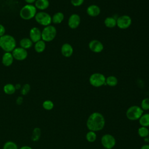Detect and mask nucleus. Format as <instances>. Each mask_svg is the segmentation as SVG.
Segmentation results:
<instances>
[{
	"mask_svg": "<svg viewBox=\"0 0 149 149\" xmlns=\"http://www.w3.org/2000/svg\"><path fill=\"white\" fill-rule=\"evenodd\" d=\"M105 124V119L102 113L94 112L88 116L86 121V126L89 130L98 132L103 129Z\"/></svg>",
	"mask_w": 149,
	"mask_h": 149,
	"instance_id": "f257e3e1",
	"label": "nucleus"
},
{
	"mask_svg": "<svg viewBox=\"0 0 149 149\" xmlns=\"http://www.w3.org/2000/svg\"><path fill=\"white\" fill-rule=\"evenodd\" d=\"M16 47V41L11 35L4 34L0 37V48L5 52H12Z\"/></svg>",
	"mask_w": 149,
	"mask_h": 149,
	"instance_id": "f03ea898",
	"label": "nucleus"
},
{
	"mask_svg": "<svg viewBox=\"0 0 149 149\" xmlns=\"http://www.w3.org/2000/svg\"><path fill=\"white\" fill-rule=\"evenodd\" d=\"M37 13V9L33 4H26L23 6L19 12L20 17L25 20L34 18Z\"/></svg>",
	"mask_w": 149,
	"mask_h": 149,
	"instance_id": "7ed1b4c3",
	"label": "nucleus"
},
{
	"mask_svg": "<svg viewBox=\"0 0 149 149\" xmlns=\"http://www.w3.org/2000/svg\"><path fill=\"white\" fill-rule=\"evenodd\" d=\"M143 110L140 107L137 105H132L128 108L126 112V116L130 120H139L143 114Z\"/></svg>",
	"mask_w": 149,
	"mask_h": 149,
	"instance_id": "20e7f679",
	"label": "nucleus"
},
{
	"mask_svg": "<svg viewBox=\"0 0 149 149\" xmlns=\"http://www.w3.org/2000/svg\"><path fill=\"white\" fill-rule=\"evenodd\" d=\"M56 35V29L52 25H49L44 27L41 31V40L45 42L52 41Z\"/></svg>",
	"mask_w": 149,
	"mask_h": 149,
	"instance_id": "39448f33",
	"label": "nucleus"
},
{
	"mask_svg": "<svg viewBox=\"0 0 149 149\" xmlns=\"http://www.w3.org/2000/svg\"><path fill=\"white\" fill-rule=\"evenodd\" d=\"M106 77L100 73H94L89 77L90 84L95 87H100L105 84Z\"/></svg>",
	"mask_w": 149,
	"mask_h": 149,
	"instance_id": "423d86ee",
	"label": "nucleus"
},
{
	"mask_svg": "<svg viewBox=\"0 0 149 149\" xmlns=\"http://www.w3.org/2000/svg\"><path fill=\"white\" fill-rule=\"evenodd\" d=\"M34 19L37 23L44 27L51 25L52 23V17L45 12H37Z\"/></svg>",
	"mask_w": 149,
	"mask_h": 149,
	"instance_id": "0eeeda50",
	"label": "nucleus"
},
{
	"mask_svg": "<svg viewBox=\"0 0 149 149\" xmlns=\"http://www.w3.org/2000/svg\"><path fill=\"white\" fill-rule=\"evenodd\" d=\"M101 143L104 148L112 149L116 144V140L112 134H105L101 137Z\"/></svg>",
	"mask_w": 149,
	"mask_h": 149,
	"instance_id": "6e6552de",
	"label": "nucleus"
},
{
	"mask_svg": "<svg viewBox=\"0 0 149 149\" xmlns=\"http://www.w3.org/2000/svg\"><path fill=\"white\" fill-rule=\"evenodd\" d=\"M132 24V18L128 15H122L116 19V26L120 29H126Z\"/></svg>",
	"mask_w": 149,
	"mask_h": 149,
	"instance_id": "1a4fd4ad",
	"label": "nucleus"
},
{
	"mask_svg": "<svg viewBox=\"0 0 149 149\" xmlns=\"http://www.w3.org/2000/svg\"><path fill=\"white\" fill-rule=\"evenodd\" d=\"M12 54L14 58V59L20 61L26 59L28 56L27 50L20 47H16L12 52Z\"/></svg>",
	"mask_w": 149,
	"mask_h": 149,
	"instance_id": "9d476101",
	"label": "nucleus"
},
{
	"mask_svg": "<svg viewBox=\"0 0 149 149\" xmlns=\"http://www.w3.org/2000/svg\"><path fill=\"white\" fill-rule=\"evenodd\" d=\"M88 48L93 52L100 53L102 51L104 45L100 41L98 40H92L88 43Z\"/></svg>",
	"mask_w": 149,
	"mask_h": 149,
	"instance_id": "9b49d317",
	"label": "nucleus"
},
{
	"mask_svg": "<svg viewBox=\"0 0 149 149\" xmlns=\"http://www.w3.org/2000/svg\"><path fill=\"white\" fill-rule=\"evenodd\" d=\"M81 19L78 14L73 13L72 14L68 19V24L69 27L72 29H75L79 27L80 24Z\"/></svg>",
	"mask_w": 149,
	"mask_h": 149,
	"instance_id": "f8f14e48",
	"label": "nucleus"
},
{
	"mask_svg": "<svg viewBox=\"0 0 149 149\" xmlns=\"http://www.w3.org/2000/svg\"><path fill=\"white\" fill-rule=\"evenodd\" d=\"M29 38L33 42L36 43V42L41 40V31L37 27H34L31 28L29 31Z\"/></svg>",
	"mask_w": 149,
	"mask_h": 149,
	"instance_id": "ddd939ff",
	"label": "nucleus"
},
{
	"mask_svg": "<svg viewBox=\"0 0 149 149\" xmlns=\"http://www.w3.org/2000/svg\"><path fill=\"white\" fill-rule=\"evenodd\" d=\"M61 51L62 55L66 58L70 57L72 55L73 53V47L69 43L63 44L61 48Z\"/></svg>",
	"mask_w": 149,
	"mask_h": 149,
	"instance_id": "4468645a",
	"label": "nucleus"
},
{
	"mask_svg": "<svg viewBox=\"0 0 149 149\" xmlns=\"http://www.w3.org/2000/svg\"><path fill=\"white\" fill-rule=\"evenodd\" d=\"M86 12L87 15L91 17H97L100 14L101 9L97 5H91L87 7Z\"/></svg>",
	"mask_w": 149,
	"mask_h": 149,
	"instance_id": "2eb2a0df",
	"label": "nucleus"
},
{
	"mask_svg": "<svg viewBox=\"0 0 149 149\" xmlns=\"http://www.w3.org/2000/svg\"><path fill=\"white\" fill-rule=\"evenodd\" d=\"M14 58L12 52H5L2 56V63L3 66L8 67L12 65Z\"/></svg>",
	"mask_w": 149,
	"mask_h": 149,
	"instance_id": "dca6fc26",
	"label": "nucleus"
},
{
	"mask_svg": "<svg viewBox=\"0 0 149 149\" xmlns=\"http://www.w3.org/2000/svg\"><path fill=\"white\" fill-rule=\"evenodd\" d=\"M49 2L48 0H36L34 6L37 9L44 10L49 7Z\"/></svg>",
	"mask_w": 149,
	"mask_h": 149,
	"instance_id": "f3484780",
	"label": "nucleus"
},
{
	"mask_svg": "<svg viewBox=\"0 0 149 149\" xmlns=\"http://www.w3.org/2000/svg\"><path fill=\"white\" fill-rule=\"evenodd\" d=\"M33 44V42L30 39V38H27V37L22 38L19 42L20 47H22L26 50L32 47Z\"/></svg>",
	"mask_w": 149,
	"mask_h": 149,
	"instance_id": "a211bd4d",
	"label": "nucleus"
},
{
	"mask_svg": "<svg viewBox=\"0 0 149 149\" xmlns=\"http://www.w3.org/2000/svg\"><path fill=\"white\" fill-rule=\"evenodd\" d=\"M34 50L37 53H42L44 51L46 48V44L45 42L43 40H41L37 42H36L34 46Z\"/></svg>",
	"mask_w": 149,
	"mask_h": 149,
	"instance_id": "6ab92c4d",
	"label": "nucleus"
},
{
	"mask_svg": "<svg viewBox=\"0 0 149 149\" xmlns=\"http://www.w3.org/2000/svg\"><path fill=\"white\" fill-rule=\"evenodd\" d=\"M63 19L64 15L61 12H58L52 16V22L54 24H60Z\"/></svg>",
	"mask_w": 149,
	"mask_h": 149,
	"instance_id": "aec40b11",
	"label": "nucleus"
},
{
	"mask_svg": "<svg viewBox=\"0 0 149 149\" xmlns=\"http://www.w3.org/2000/svg\"><path fill=\"white\" fill-rule=\"evenodd\" d=\"M139 122L141 126L149 127V113H143L139 118Z\"/></svg>",
	"mask_w": 149,
	"mask_h": 149,
	"instance_id": "412c9836",
	"label": "nucleus"
},
{
	"mask_svg": "<svg viewBox=\"0 0 149 149\" xmlns=\"http://www.w3.org/2000/svg\"><path fill=\"white\" fill-rule=\"evenodd\" d=\"M16 88L15 85L12 83H7L4 85L3 87V92L8 95H12L16 91Z\"/></svg>",
	"mask_w": 149,
	"mask_h": 149,
	"instance_id": "4be33fe9",
	"label": "nucleus"
},
{
	"mask_svg": "<svg viewBox=\"0 0 149 149\" xmlns=\"http://www.w3.org/2000/svg\"><path fill=\"white\" fill-rule=\"evenodd\" d=\"M104 24L108 28H113L116 26V19L113 17H107L104 20Z\"/></svg>",
	"mask_w": 149,
	"mask_h": 149,
	"instance_id": "5701e85b",
	"label": "nucleus"
},
{
	"mask_svg": "<svg viewBox=\"0 0 149 149\" xmlns=\"http://www.w3.org/2000/svg\"><path fill=\"white\" fill-rule=\"evenodd\" d=\"M118 83V79L114 76H109L106 77L105 84L110 87H114L117 85Z\"/></svg>",
	"mask_w": 149,
	"mask_h": 149,
	"instance_id": "b1692460",
	"label": "nucleus"
},
{
	"mask_svg": "<svg viewBox=\"0 0 149 149\" xmlns=\"http://www.w3.org/2000/svg\"><path fill=\"white\" fill-rule=\"evenodd\" d=\"M137 133L140 137H148L149 135V129L147 127L140 126L137 130Z\"/></svg>",
	"mask_w": 149,
	"mask_h": 149,
	"instance_id": "393cba45",
	"label": "nucleus"
},
{
	"mask_svg": "<svg viewBox=\"0 0 149 149\" xmlns=\"http://www.w3.org/2000/svg\"><path fill=\"white\" fill-rule=\"evenodd\" d=\"M86 139L90 143L94 142L97 139V134L95 132L89 130L86 135Z\"/></svg>",
	"mask_w": 149,
	"mask_h": 149,
	"instance_id": "a878e982",
	"label": "nucleus"
},
{
	"mask_svg": "<svg viewBox=\"0 0 149 149\" xmlns=\"http://www.w3.org/2000/svg\"><path fill=\"white\" fill-rule=\"evenodd\" d=\"M42 106L44 109H45L47 111H50L54 108V104L51 100H45L42 102Z\"/></svg>",
	"mask_w": 149,
	"mask_h": 149,
	"instance_id": "bb28decb",
	"label": "nucleus"
},
{
	"mask_svg": "<svg viewBox=\"0 0 149 149\" xmlns=\"http://www.w3.org/2000/svg\"><path fill=\"white\" fill-rule=\"evenodd\" d=\"M41 129L39 127H36L33 131V134H32V137L31 139L34 141H38L41 136Z\"/></svg>",
	"mask_w": 149,
	"mask_h": 149,
	"instance_id": "cd10ccee",
	"label": "nucleus"
},
{
	"mask_svg": "<svg viewBox=\"0 0 149 149\" xmlns=\"http://www.w3.org/2000/svg\"><path fill=\"white\" fill-rule=\"evenodd\" d=\"M2 149H19L17 144L12 141H6L3 146Z\"/></svg>",
	"mask_w": 149,
	"mask_h": 149,
	"instance_id": "c85d7f7f",
	"label": "nucleus"
},
{
	"mask_svg": "<svg viewBox=\"0 0 149 149\" xmlns=\"http://www.w3.org/2000/svg\"><path fill=\"white\" fill-rule=\"evenodd\" d=\"M140 107L143 111L149 110V98H144L142 100Z\"/></svg>",
	"mask_w": 149,
	"mask_h": 149,
	"instance_id": "c756f323",
	"label": "nucleus"
},
{
	"mask_svg": "<svg viewBox=\"0 0 149 149\" xmlns=\"http://www.w3.org/2000/svg\"><path fill=\"white\" fill-rule=\"evenodd\" d=\"M30 85L28 83L24 84L23 86H22V88L20 89V92L22 95H27L30 91Z\"/></svg>",
	"mask_w": 149,
	"mask_h": 149,
	"instance_id": "7c9ffc66",
	"label": "nucleus"
},
{
	"mask_svg": "<svg viewBox=\"0 0 149 149\" xmlns=\"http://www.w3.org/2000/svg\"><path fill=\"white\" fill-rule=\"evenodd\" d=\"M84 1V0H70V2L73 6L77 7L81 5L83 3Z\"/></svg>",
	"mask_w": 149,
	"mask_h": 149,
	"instance_id": "2f4dec72",
	"label": "nucleus"
},
{
	"mask_svg": "<svg viewBox=\"0 0 149 149\" xmlns=\"http://www.w3.org/2000/svg\"><path fill=\"white\" fill-rule=\"evenodd\" d=\"M5 28L2 24H0V37L3 36L4 34H5Z\"/></svg>",
	"mask_w": 149,
	"mask_h": 149,
	"instance_id": "473e14b6",
	"label": "nucleus"
},
{
	"mask_svg": "<svg viewBox=\"0 0 149 149\" xmlns=\"http://www.w3.org/2000/svg\"><path fill=\"white\" fill-rule=\"evenodd\" d=\"M23 97H21V96L18 97L17 98V99H16V104H17V105H20V104H22V102H23Z\"/></svg>",
	"mask_w": 149,
	"mask_h": 149,
	"instance_id": "72a5a7b5",
	"label": "nucleus"
},
{
	"mask_svg": "<svg viewBox=\"0 0 149 149\" xmlns=\"http://www.w3.org/2000/svg\"><path fill=\"white\" fill-rule=\"evenodd\" d=\"M36 0H24V1L27 3V4H33L36 2Z\"/></svg>",
	"mask_w": 149,
	"mask_h": 149,
	"instance_id": "f704fd0d",
	"label": "nucleus"
},
{
	"mask_svg": "<svg viewBox=\"0 0 149 149\" xmlns=\"http://www.w3.org/2000/svg\"><path fill=\"white\" fill-rule=\"evenodd\" d=\"M19 149H33L31 147L28 146H23L22 147H21L20 148H19Z\"/></svg>",
	"mask_w": 149,
	"mask_h": 149,
	"instance_id": "c9c22d12",
	"label": "nucleus"
},
{
	"mask_svg": "<svg viewBox=\"0 0 149 149\" xmlns=\"http://www.w3.org/2000/svg\"><path fill=\"white\" fill-rule=\"evenodd\" d=\"M140 149H149V144H144L141 147Z\"/></svg>",
	"mask_w": 149,
	"mask_h": 149,
	"instance_id": "e433bc0d",
	"label": "nucleus"
},
{
	"mask_svg": "<svg viewBox=\"0 0 149 149\" xmlns=\"http://www.w3.org/2000/svg\"><path fill=\"white\" fill-rule=\"evenodd\" d=\"M15 87L16 90L21 89V88H22V86L20 85V84H16V85H15Z\"/></svg>",
	"mask_w": 149,
	"mask_h": 149,
	"instance_id": "4c0bfd02",
	"label": "nucleus"
},
{
	"mask_svg": "<svg viewBox=\"0 0 149 149\" xmlns=\"http://www.w3.org/2000/svg\"><path fill=\"white\" fill-rule=\"evenodd\" d=\"M102 149H106V148H102Z\"/></svg>",
	"mask_w": 149,
	"mask_h": 149,
	"instance_id": "58836bf2",
	"label": "nucleus"
},
{
	"mask_svg": "<svg viewBox=\"0 0 149 149\" xmlns=\"http://www.w3.org/2000/svg\"><path fill=\"white\" fill-rule=\"evenodd\" d=\"M148 139H149V135H148Z\"/></svg>",
	"mask_w": 149,
	"mask_h": 149,
	"instance_id": "ea45409f",
	"label": "nucleus"
}]
</instances>
